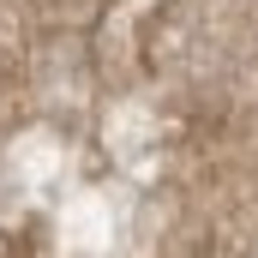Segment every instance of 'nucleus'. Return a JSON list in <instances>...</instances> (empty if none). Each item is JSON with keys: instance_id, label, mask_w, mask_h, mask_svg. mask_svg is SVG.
<instances>
[]
</instances>
